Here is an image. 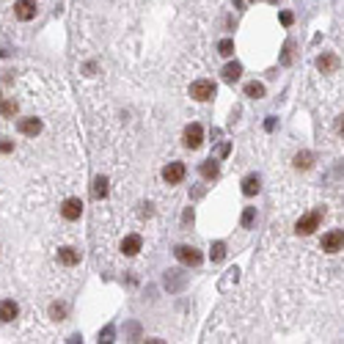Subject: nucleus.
<instances>
[{
	"mask_svg": "<svg viewBox=\"0 0 344 344\" xmlns=\"http://www.w3.org/2000/svg\"><path fill=\"white\" fill-rule=\"evenodd\" d=\"M292 165H295L297 171H309L311 165H314V155H311V152H297Z\"/></svg>",
	"mask_w": 344,
	"mask_h": 344,
	"instance_id": "nucleus-18",
	"label": "nucleus"
},
{
	"mask_svg": "<svg viewBox=\"0 0 344 344\" xmlns=\"http://www.w3.org/2000/svg\"><path fill=\"white\" fill-rule=\"evenodd\" d=\"M253 223H256V207H245V212H242V229H251Z\"/></svg>",
	"mask_w": 344,
	"mask_h": 344,
	"instance_id": "nucleus-22",
	"label": "nucleus"
},
{
	"mask_svg": "<svg viewBox=\"0 0 344 344\" xmlns=\"http://www.w3.org/2000/svg\"><path fill=\"white\" fill-rule=\"evenodd\" d=\"M292 47H295L292 42L284 44V53H281V63H284V66H289V63H292Z\"/></svg>",
	"mask_w": 344,
	"mask_h": 344,
	"instance_id": "nucleus-25",
	"label": "nucleus"
},
{
	"mask_svg": "<svg viewBox=\"0 0 344 344\" xmlns=\"http://www.w3.org/2000/svg\"><path fill=\"white\" fill-rule=\"evenodd\" d=\"M339 66H342V61H339L336 53H322V55L317 58V69L322 72V75H333V72H339Z\"/></svg>",
	"mask_w": 344,
	"mask_h": 344,
	"instance_id": "nucleus-7",
	"label": "nucleus"
},
{
	"mask_svg": "<svg viewBox=\"0 0 344 344\" xmlns=\"http://www.w3.org/2000/svg\"><path fill=\"white\" fill-rule=\"evenodd\" d=\"M61 215H63V220H80V215H83V201L80 198H66L63 201V207H61Z\"/></svg>",
	"mask_w": 344,
	"mask_h": 344,
	"instance_id": "nucleus-9",
	"label": "nucleus"
},
{
	"mask_svg": "<svg viewBox=\"0 0 344 344\" xmlns=\"http://www.w3.org/2000/svg\"><path fill=\"white\" fill-rule=\"evenodd\" d=\"M204 143V130H201V124H187L185 127V146L187 149H198Z\"/></svg>",
	"mask_w": 344,
	"mask_h": 344,
	"instance_id": "nucleus-8",
	"label": "nucleus"
},
{
	"mask_svg": "<svg viewBox=\"0 0 344 344\" xmlns=\"http://www.w3.org/2000/svg\"><path fill=\"white\" fill-rule=\"evenodd\" d=\"M322 218H325V210H311L309 215H303V218L295 223V232L303 234V237H309V234H314L317 229H319Z\"/></svg>",
	"mask_w": 344,
	"mask_h": 344,
	"instance_id": "nucleus-1",
	"label": "nucleus"
},
{
	"mask_svg": "<svg viewBox=\"0 0 344 344\" xmlns=\"http://www.w3.org/2000/svg\"><path fill=\"white\" fill-rule=\"evenodd\" d=\"M218 53L223 58H232L234 55V42H232V39H220V42H218Z\"/></svg>",
	"mask_w": 344,
	"mask_h": 344,
	"instance_id": "nucleus-21",
	"label": "nucleus"
},
{
	"mask_svg": "<svg viewBox=\"0 0 344 344\" xmlns=\"http://www.w3.org/2000/svg\"><path fill=\"white\" fill-rule=\"evenodd\" d=\"M187 176V168H185V162H179V160H174V162H168L165 168H162V179L168 185H179Z\"/></svg>",
	"mask_w": 344,
	"mask_h": 344,
	"instance_id": "nucleus-5",
	"label": "nucleus"
},
{
	"mask_svg": "<svg viewBox=\"0 0 344 344\" xmlns=\"http://www.w3.org/2000/svg\"><path fill=\"white\" fill-rule=\"evenodd\" d=\"M281 22H284V25H292V22H295V17L289 14V11H284V14H281Z\"/></svg>",
	"mask_w": 344,
	"mask_h": 344,
	"instance_id": "nucleus-28",
	"label": "nucleus"
},
{
	"mask_svg": "<svg viewBox=\"0 0 344 344\" xmlns=\"http://www.w3.org/2000/svg\"><path fill=\"white\" fill-rule=\"evenodd\" d=\"M336 135H342V138H344V116H339V119H336Z\"/></svg>",
	"mask_w": 344,
	"mask_h": 344,
	"instance_id": "nucleus-27",
	"label": "nucleus"
},
{
	"mask_svg": "<svg viewBox=\"0 0 344 344\" xmlns=\"http://www.w3.org/2000/svg\"><path fill=\"white\" fill-rule=\"evenodd\" d=\"M91 196L97 198V201L107 196V179H105V176H97V179H94V185H91Z\"/></svg>",
	"mask_w": 344,
	"mask_h": 344,
	"instance_id": "nucleus-19",
	"label": "nucleus"
},
{
	"mask_svg": "<svg viewBox=\"0 0 344 344\" xmlns=\"http://www.w3.org/2000/svg\"><path fill=\"white\" fill-rule=\"evenodd\" d=\"M17 127H20V132H22V135H28V138H36V135L42 132V121L36 119V116L20 119V121H17Z\"/></svg>",
	"mask_w": 344,
	"mask_h": 344,
	"instance_id": "nucleus-10",
	"label": "nucleus"
},
{
	"mask_svg": "<svg viewBox=\"0 0 344 344\" xmlns=\"http://www.w3.org/2000/svg\"><path fill=\"white\" fill-rule=\"evenodd\" d=\"M212 262H220L226 256V242H212Z\"/></svg>",
	"mask_w": 344,
	"mask_h": 344,
	"instance_id": "nucleus-24",
	"label": "nucleus"
},
{
	"mask_svg": "<svg viewBox=\"0 0 344 344\" xmlns=\"http://www.w3.org/2000/svg\"><path fill=\"white\" fill-rule=\"evenodd\" d=\"M141 248H143V239L138 237V234H130V237L121 239V253H124V256H135Z\"/></svg>",
	"mask_w": 344,
	"mask_h": 344,
	"instance_id": "nucleus-11",
	"label": "nucleus"
},
{
	"mask_svg": "<svg viewBox=\"0 0 344 344\" xmlns=\"http://www.w3.org/2000/svg\"><path fill=\"white\" fill-rule=\"evenodd\" d=\"M270 3H278V0H270Z\"/></svg>",
	"mask_w": 344,
	"mask_h": 344,
	"instance_id": "nucleus-29",
	"label": "nucleus"
},
{
	"mask_svg": "<svg viewBox=\"0 0 344 344\" xmlns=\"http://www.w3.org/2000/svg\"><path fill=\"white\" fill-rule=\"evenodd\" d=\"M259 190H262V179L256 174H248L245 179H242V193H245V196H256Z\"/></svg>",
	"mask_w": 344,
	"mask_h": 344,
	"instance_id": "nucleus-16",
	"label": "nucleus"
},
{
	"mask_svg": "<svg viewBox=\"0 0 344 344\" xmlns=\"http://www.w3.org/2000/svg\"><path fill=\"white\" fill-rule=\"evenodd\" d=\"M50 317L53 319H66V303H53L50 306Z\"/></svg>",
	"mask_w": 344,
	"mask_h": 344,
	"instance_id": "nucleus-23",
	"label": "nucleus"
},
{
	"mask_svg": "<svg viewBox=\"0 0 344 344\" xmlns=\"http://www.w3.org/2000/svg\"><path fill=\"white\" fill-rule=\"evenodd\" d=\"M322 251H328V253L344 251V232L342 229H330V232L325 234L322 237Z\"/></svg>",
	"mask_w": 344,
	"mask_h": 344,
	"instance_id": "nucleus-6",
	"label": "nucleus"
},
{
	"mask_svg": "<svg viewBox=\"0 0 344 344\" xmlns=\"http://www.w3.org/2000/svg\"><path fill=\"white\" fill-rule=\"evenodd\" d=\"M36 11H39V3L36 0H14V17L20 22L36 20Z\"/></svg>",
	"mask_w": 344,
	"mask_h": 344,
	"instance_id": "nucleus-4",
	"label": "nucleus"
},
{
	"mask_svg": "<svg viewBox=\"0 0 344 344\" xmlns=\"http://www.w3.org/2000/svg\"><path fill=\"white\" fill-rule=\"evenodd\" d=\"M58 262H61L63 267L80 265V251H75V248H61V251H58Z\"/></svg>",
	"mask_w": 344,
	"mask_h": 344,
	"instance_id": "nucleus-15",
	"label": "nucleus"
},
{
	"mask_svg": "<svg viewBox=\"0 0 344 344\" xmlns=\"http://www.w3.org/2000/svg\"><path fill=\"white\" fill-rule=\"evenodd\" d=\"M174 256L182 262V265H187V267H198L204 262V253L198 251V248H193V245H179L174 251Z\"/></svg>",
	"mask_w": 344,
	"mask_h": 344,
	"instance_id": "nucleus-2",
	"label": "nucleus"
},
{
	"mask_svg": "<svg viewBox=\"0 0 344 344\" xmlns=\"http://www.w3.org/2000/svg\"><path fill=\"white\" fill-rule=\"evenodd\" d=\"M14 152V141H8V138H0V155H11Z\"/></svg>",
	"mask_w": 344,
	"mask_h": 344,
	"instance_id": "nucleus-26",
	"label": "nucleus"
},
{
	"mask_svg": "<svg viewBox=\"0 0 344 344\" xmlns=\"http://www.w3.org/2000/svg\"><path fill=\"white\" fill-rule=\"evenodd\" d=\"M20 314V306L14 300H0V322H14Z\"/></svg>",
	"mask_w": 344,
	"mask_h": 344,
	"instance_id": "nucleus-12",
	"label": "nucleus"
},
{
	"mask_svg": "<svg viewBox=\"0 0 344 344\" xmlns=\"http://www.w3.org/2000/svg\"><path fill=\"white\" fill-rule=\"evenodd\" d=\"M17 113H20V105L14 97H0V116L3 119H14Z\"/></svg>",
	"mask_w": 344,
	"mask_h": 344,
	"instance_id": "nucleus-14",
	"label": "nucleus"
},
{
	"mask_svg": "<svg viewBox=\"0 0 344 344\" xmlns=\"http://www.w3.org/2000/svg\"><path fill=\"white\" fill-rule=\"evenodd\" d=\"M245 97H251V99H262V97H265V85L256 83V80H253V83H248V85H245Z\"/></svg>",
	"mask_w": 344,
	"mask_h": 344,
	"instance_id": "nucleus-20",
	"label": "nucleus"
},
{
	"mask_svg": "<svg viewBox=\"0 0 344 344\" xmlns=\"http://www.w3.org/2000/svg\"><path fill=\"white\" fill-rule=\"evenodd\" d=\"M220 75H223V80H226V83H237V80L242 78V66H239L237 61H234V63H226Z\"/></svg>",
	"mask_w": 344,
	"mask_h": 344,
	"instance_id": "nucleus-17",
	"label": "nucleus"
},
{
	"mask_svg": "<svg viewBox=\"0 0 344 344\" xmlns=\"http://www.w3.org/2000/svg\"><path fill=\"white\" fill-rule=\"evenodd\" d=\"M190 97L196 99V102H210L215 97V83L212 80H196V83L190 85Z\"/></svg>",
	"mask_w": 344,
	"mask_h": 344,
	"instance_id": "nucleus-3",
	"label": "nucleus"
},
{
	"mask_svg": "<svg viewBox=\"0 0 344 344\" xmlns=\"http://www.w3.org/2000/svg\"><path fill=\"white\" fill-rule=\"evenodd\" d=\"M198 174H201V179H207V182H212V179H218V174H220V165H218V160H204L201 165H198Z\"/></svg>",
	"mask_w": 344,
	"mask_h": 344,
	"instance_id": "nucleus-13",
	"label": "nucleus"
}]
</instances>
